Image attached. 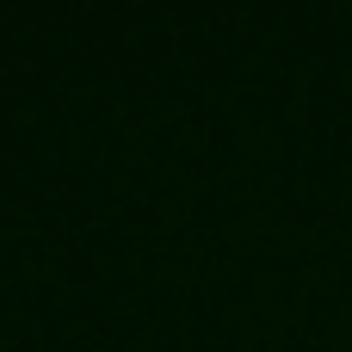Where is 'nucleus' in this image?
Returning <instances> with one entry per match:
<instances>
[]
</instances>
